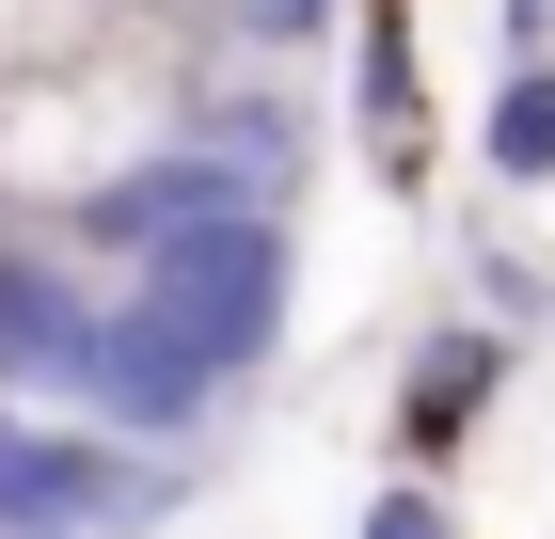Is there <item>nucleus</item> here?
I'll use <instances>...</instances> for the list:
<instances>
[{"instance_id":"nucleus-8","label":"nucleus","mask_w":555,"mask_h":539,"mask_svg":"<svg viewBox=\"0 0 555 539\" xmlns=\"http://www.w3.org/2000/svg\"><path fill=\"white\" fill-rule=\"evenodd\" d=\"M143 16H207V33H222V0H143Z\"/></svg>"},{"instance_id":"nucleus-3","label":"nucleus","mask_w":555,"mask_h":539,"mask_svg":"<svg viewBox=\"0 0 555 539\" xmlns=\"http://www.w3.org/2000/svg\"><path fill=\"white\" fill-rule=\"evenodd\" d=\"M476 175H492V191H555V64H508V80H492Z\"/></svg>"},{"instance_id":"nucleus-4","label":"nucleus","mask_w":555,"mask_h":539,"mask_svg":"<svg viewBox=\"0 0 555 539\" xmlns=\"http://www.w3.org/2000/svg\"><path fill=\"white\" fill-rule=\"evenodd\" d=\"M95 33H128V0H0V80H33V64H64Z\"/></svg>"},{"instance_id":"nucleus-7","label":"nucleus","mask_w":555,"mask_h":539,"mask_svg":"<svg viewBox=\"0 0 555 539\" xmlns=\"http://www.w3.org/2000/svg\"><path fill=\"white\" fill-rule=\"evenodd\" d=\"M540 33H555V0H508V48H524V64H540Z\"/></svg>"},{"instance_id":"nucleus-6","label":"nucleus","mask_w":555,"mask_h":539,"mask_svg":"<svg viewBox=\"0 0 555 539\" xmlns=\"http://www.w3.org/2000/svg\"><path fill=\"white\" fill-rule=\"evenodd\" d=\"M349 539H461V508L428 492V476H382V492L349 508Z\"/></svg>"},{"instance_id":"nucleus-2","label":"nucleus","mask_w":555,"mask_h":539,"mask_svg":"<svg viewBox=\"0 0 555 539\" xmlns=\"http://www.w3.org/2000/svg\"><path fill=\"white\" fill-rule=\"evenodd\" d=\"M492 397H508V333H476V318H461V333H428L413 397H397V445H413V460H444L476 413H492Z\"/></svg>"},{"instance_id":"nucleus-1","label":"nucleus","mask_w":555,"mask_h":539,"mask_svg":"<svg viewBox=\"0 0 555 539\" xmlns=\"http://www.w3.org/2000/svg\"><path fill=\"white\" fill-rule=\"evenodd\" d=\"M191 112H207V80L159 64L143 33H95V48H64V64H33V80H0V222L112 207L128 175H159V159L207 143Z\"/></svg>"},{"instance_id":"nucleus-5","label":"nucleus","mask_w":555,"mask_h":539,"mask_svg":"<svg viewBox=\"0 0 555 539\" xmlns=\"http://www.w3.org/2000/svg\"><path fill=\"white\" fill-rule=\"evenodd\" d=\"M413 112H428L413 95V33H397V0H365V127H382L397 175H413Z\"/></svg>"}]
</instances>
